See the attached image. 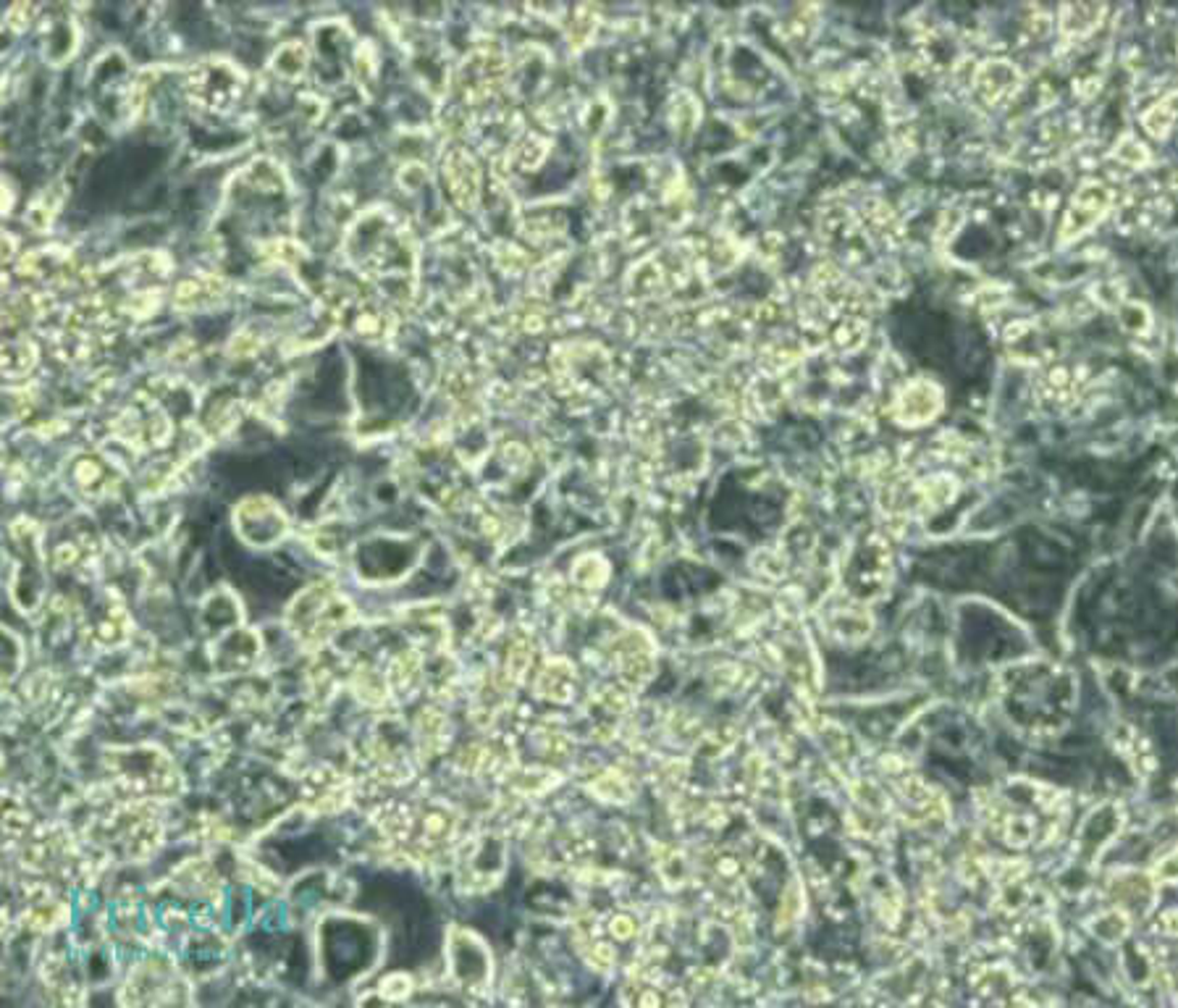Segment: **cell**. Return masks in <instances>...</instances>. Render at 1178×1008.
Here are the masks:
<instances>
[{
    "mask_svg": "<svg viewBox=\"0 0 1178 1008\" xmlns=\"http://www.w3.org/2000/svg\"><path fill=\"white\" fill-rule=\"evenodd\" d=\"M241 87L240 72L226 61H205L189 74V95L208 108H229Z\"/></svg>",
    "mask_w": 1178,
    "mask_h": 1008,
    "instance_id": "cell-1",
    "label": "cell"
},
{
    "mask_svg": "<svg viewBox=\"0 0 1178 1008\" xmlns=\"http://www.w3.org/2000/svg\"><path fill=\"white\" fill-rule=\"evenodd\" d=\"M1110 192L1102 185H1084L1071 200V208L1063 221V239H1076L1084 232H1090L1099 218L1107 213Z\"/></svg>",
    "mask_w": 1178,
    "mask_h": 1008,
    "instance_id": "cell-2",
    "label": "cell"
},
{
    "mask_svg": "<svg viewBox=\"0 0 1178 1008\" xmlns=\"http://www.w3.org/2000/svg\"><path fill=\"white\" fill-rule=\"evenodd\" d=\"M939 407H942V392L932 381H914L898 397L895 418L906 426H922L937 415Z\"/></svg>",
    "mask_w": 1178,
    "mask_h": 1008,
    "instance_id": "cell-3",
    "label": "cell"
},
{
    "mask_svg": "<svg viewBox=\"0 0 1178 1008\" xmlns=\"http://www.w3.org/2000/svg\"><path fill=\"white\" fill-rule=\"evenodd\" d=\"M1118 827H1121V815H1118V809L1115 807L1098 809V812H1095V815L1087 820V824L1082 827L1079 846H1082L1084 856H1087V859L1098 856L1099 848L1107 846V838H1110L1113 832H1118Z\"/></svg>",
    "mask_w": 1178,
    "mask_h": 1008,
    "instance_id": "cell-4",
    "label": "cell"
},
{
    "mask_svg": "<svg viewBox=\"0 0 1178 1008\" xmlns=\"http://www.w3.org/2000/svg\"><path fill=\"white\" fill-rule=\"evenodd\" d=\"M1016 81L1018 72L1013 66L1005 64V61H990V64L982 66L977 74V89L987 103H994V100H1000L1002 95H1008L1010 89L1016 87Z\"/></svg>",
    "mask_w": 1178,
    "mask_h": 1008,
    "instance_id": "cell-5",
    "label": "cell"
},
{
    "mask_svg": "<svg viewBox=\"0 0 1178 1008\" xmlns=\"http://www.w3.org/2000/svg\"><path fill=\"white\" fill-rule=\"evenodd\" d=\"M447 174H450L452 189L459 197V202H473L475 186H478V174H475L473 161L462 153L452 155L450 163H447Z\"/></svg>",
    "mask_w": 1178,
    "mask_h": 1008,
    "instance_id": "cell-6",
    "label": "cell"
},
{
    "mask_svg": "<svg viewBox=\"0 0 1178 1008\" xmlns=\"http://www.w3.org/2000/svg\"><path fill=\"white\" fill-rule=\"evenodd\" d=\"M221 287H224V282H218V279H194V282H185L177 290V302L187 307L200 305V302L216 299Z\"/></svg>",
    "mask_w": 1178,
    "mask_h": 1008,
    "instance_id": "cell-7",
    "label": "cell"
},
{
    "mask_svg": "<svg viewBox=\"0 0 1178 1008\" xmlns=\"http://www.w3.org/2000/svg\"><path fill=\"white\" fill-rule=\"evenodd\" d=\"M34 363V347L29 342H9L3 349V371L9 376L29 371V365Z\"/></svg>",
    "mask_w": 1178,
    "mask_h": 1008,
    "instance_id": "cell-8",
    "label": "cell"
},
{
    "mask_svg": "<svg viewBox=\"0 0 1178 1008\" xmlns=\"http://www.w3.org/2000/svg\"><path fill=\"white\" fill-rule=\"evenodd\" d=\"M1099 14H1102L1099 6H1071V9H1066V17H1063V29L1068 34L1090 32L1092 27H1098Z\"/></svg>",
    "mask_w": 1178,
    "mask_h": 1008,
    "instance_id": "cell-9",
    "label": "cell"
},
{
    "mask_svg": "<svg viewBox=\"0 0 1178 1008\" xmlns=\"http://www.w3.org/2000/svg\"><path fill=\"white\" fill-rule=\"evenodd\" d=\"M1170 124H1173V97L1162 100L1157 108H1152V111L1145 116V127L1152 132L1154 137H1165L1170 132Z\"/></svg>",
    "mask_w": 1178,
    "mask_h": 1008,
    "instance_id": "cell-10",
    "label": "cell"
}]
</instances>
